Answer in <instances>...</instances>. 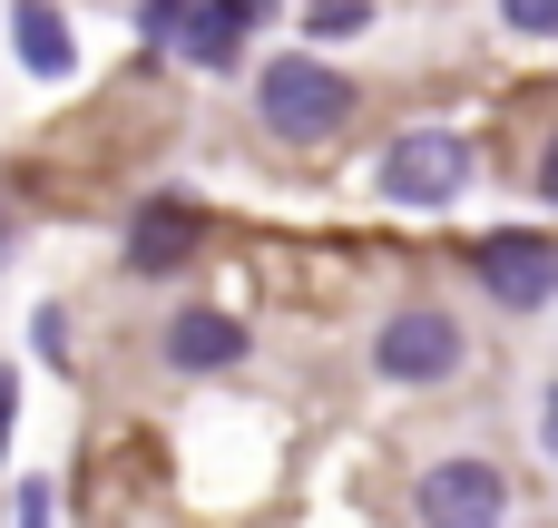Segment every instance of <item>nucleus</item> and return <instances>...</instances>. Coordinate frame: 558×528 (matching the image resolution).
Listing matches in <instances>:
<instances>
[{
	"label": "nucleus",
	"instance_id": "16",
	"mask_svg": "<svg viewBox=\"0 0 558 528\" xmlns=\"http://www.w3.org/2000/svg\"><path fill=\"white\" fill-rule=\"evenodd\" d=\"M539 196H558V137H549V157H539Z\"/></svg>",
	"mask_w": 558,
	"mask_h": 528
},
{
	"label": "nucleus",
	"instance_id": "15",
	"mask_svg": "<svg viewBox=\"0 0 558 528\" xmlns=\"http://www.w3.org/2000/svg\"><path fill=\"white\" fill-rule=\"evenodd\" d=\"M10 412H20V382L0 372V451H10Z\"/></svg>",
	"mask_w": 558,
	"mask_h": 528
},
{
	"label": "nucleus",
	"instance_id": "11",
	"mask_svg": "<svg viewBox=\"0 0 558 528\" xmlns=\"http://www.w3.org/2000/svg\"><path fill=\"white\" fill-rule=\"evenodd\" d=\"M363 20H373L363 0H314V10H304V29H324V39H343V29H363Z\"/></svg>",
	"mask_w": 558,
	"mask_h": 528
},
{
	"label": "nucleus",
	"instance_id": "2",
	"mask_svg": "<svg viewBox=\"0 0 558 528\" xmlns=\"http://www.w3.org/2000/svg\"><path fill=\"white\" fill-rule=\"evenodd\" d=\"M461 186H471V147L451 127H402L383 147V196L392 206H451Z\"/></svg>",
	"mask_w": 558,
	"mask_h": 528
},
{
	"label": "nucleus",
	"instance_id": "1",
	"mask_svg": "<svg viewBox=\"0 0 558 528\" xmlns=\"http://www.w3.org/2000/svg\"><path fill=\"white\" fill-rule=\"evenodd\" d=\"M255 108H265V127H275L284 147H324V137L353 118V78L294 49V59H275V69L255 78Z\"/></svg>",
	"mask_w": 558,
	"mask_h": 528
},
{
	"label": "nucleus",
	"instance_id": "6",
	"mask_svg": "<svg viewBox=\"0 0 558 528\" xmlns=\"http://www.w3.org/2000/svg\"><path fill=\"white\" fill-rule=\"evenodd\" d=\"M196 245H206V216L186 196H147L137 225H128V274H177Z\"/></svg>",
	"mask_w": 558,
	"mask_h": 528
},
{
	"label": "nucleus",
	"instance_id": "13",
	"mask_svg": "<svg viewBox=\"0 0 558 528\" xmlns=\"http://www.w3.org/2000/svg\"><path fill=\"white\" fill-rule=\"evenodd\" d=\"M29 333H39V353H49V363H69V314H59V304H39V323H29Z\"/></svg>",
	"mask_w": 558,
	"mask_h": 528
},
{
	"label": "nucleus",
	"instance_id": "12",
	"mask_svg": "<svg viewBox=\"0 0 558 528\" xmlns=\"http://www.w3.org/2000/svg\"><path fill=\"white\" fill-rule=\"evenodd\" d=\"M500 20L530 29V39H558V0H500Z\"/></svg>",
	"mask_w": 558,
	"mask_h": 528
},
{
	"label": "nucleus",
	"instance_id": "7",
	"mask_svg": "<svg viewBox=\"0 0 558 528\" xmlns=\"http://www.w3.org/2000/svg\"><path fill=\"white\" fill-rule=\"evenodd\" d=\"M167 363H177V372H226V363H245V323L216 314V304H186V314L167 323Z\"/></svg>",
	"mask_w": 558,
	"mask_h": 528
},
{
	"label": "nucleus",
	"instance_id": "4",
	"mask_svg": "<svg viewBox=\"0 0 558 528\" xmlns=\"http://www.w3.org/2000/svg\"><path fill=\"white\" fill-rule=\"evenodd\" d=\"M373 372H383V382H451V372H461V323L432 314V304L392 314V323L373 333Z\"/></svg>",
	"mask_w": 558,
	"mask_h": 528
},
{
	"label": "nucleus",
	"instance_id": "17",
	"mask_svg": "<svg viewBox=\"0 0 558 528\" xmlns=\"http://www.w3.org/2000/svg\"><path fill=\"white\" fill-rule=\"evenodd\" d=\"M10 245H20V225H10V216H0V265H10Z\"/></svg>",
	"mask_w": 558,
	"mask_h": 528
},
{
	"label": "nucleus",
	"instance_id": "10",
	"mask_svg": "<svg viewBox=\"0 0 558 528\" xmlns=\"http://www.w3.org/2000/svg\"><path fill=\"white\" fill-rule=\"evenodd\" d=\"M186 29H196V0H147L137 10V39H177L186 49Z\"/></svg>",
	"mask_w": 558,
	"mask_h": 528
},
{
	"label": "nucleus",
	"instance_id": "5",
	"mask_svg": "<svg viewBox=\"0 0 558 528\" xmlns=\"http://www.w3.org/2000/svg\"><path fill=\"white\" fill-rule=\"evenodd\" d=\"M471 274H481L490 304L539 314V304L558 294V245H549V235H481V245H471Z\"/></svg>",
	"mask_w": 558,
	"mask_h": 528
},
{
	"label": "nucleus",
	"instance_id": "3",
	"mask_svg": "<svg viewBox=\"0 0 558 528\" xmlns=\"http://www.w3.org/2000/svg\"><path fill=\"white\" fill-rule=\"evenodd\" d=\"M412 509H422V528H500L510 519V480L490 461H432Z\"/></svg>",
	"mask_w": 558,
	"mask_h": 528
},
{
	"label": "nucleus",
	"instance_id": "9",
	"mask_svg": "<svg viewBox=\"0 0 558 528\" xmlns=\"http://www.w3.org/2000/svg\"><path fill=\"white\" fill-rule=\"evenodd\" d=\"M275 0H196V29H186V59L196 69H226L235 49H245V29L265 20Z\"/></svg>",
	"mask_w": 558,
	"mask_h": 528
},
{
	"label": "nucleus",
	"instance_id": "8",
	"mask_svg": "<svg viewBox=\"0 0 558 528\" xmlns=\"http://www.w3.org/2000/svg\"><path fill=\"white\" fill-rule=\"evenodd\" d=\"M10 39H20V69L29 78H69L78 69V39H69V20L49 0H10Z\"/></svg>",
	"mask_w": 558,
	"mask_h": 528
},
{
	"label": "nucleus",
	"instance_id": "14",
	"mask_svg": "<svg viewBox=\"0 0 558 528\" xmlns=\"http://www.w3.org/2000/svg\"><path fill=\"white\" fill-rule=\"evenodd\" d=\"M20 528H49V490H39V480L20 490Z\"/></svg>",
	"mask_w": 558,
	"mask_h": 528
}]
</instances>
